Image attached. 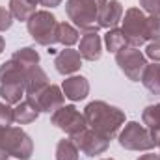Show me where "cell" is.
I'll return each mask as SVG.
<instances>
[{"mask_svg":"<svg viewBox=\"0 0 160 160\" xmlns=\"http://www.w3.org/2000/svg\"><path fill=\"white\" fill-rule=\"evenodd\" d=\"M28 34L41 47H52L58 43V21L48 9H38L26 22Z\"/></svg>","mask_w":160,"mask_h":160,"instance_id":"obj_3","label":"cell"},{"mask_svg":"<svg viewBox=\"0 0 160 160\" xmlns=\"http://www.w3.org/2000/svg\"><path fill=\"white\" fill-rule=\"evenodd\" d=\"M138 160H158V155H155V153H151V151H147L145 155H142Z\"/></svg>","mask_w":160,"mask_h":160,"instance_id":"obj_31","label":"cell"},{"mask_svg":"<svg viewBox=\"0 0 160 160\" xmlns=\"http://www.w3.org/2000/svg\"><path fill=\"white\" fill-rule=\"evenodd\" d=\"M78 147L71 138H63L56 143V160H78Z\"/></svg>","mask_w":160,"mask_h":160,"instance_id":"obj_22","label":"cell"},{"mask_svg":"<svg viewBox=\"0 0 160 160\" xmlns=\"http://www.w3.org/2000/svg\"><path fill=\"white\" fill-rule=\"evenodd\" d=\"M101 160H116V158H101Z\"/></svg>","mask_w":160,"mask_h":160,"instance_id":"obj_38","label":"cell"},{"mask_svg":"<svg viewBox=\"0 0 160 160\" xmlns=\"http://www.w3.org/2000/svg\"><path fill=\"white\" fill-rule=\"evenodd\" d=\"M2 149L17 160H30L34 155V142L21 127H8L4 130Z\"/></svg>","mask_w":160,"mask_h":160,"instance_id":"obj_6","label":"cell"},{"mask_svg":"<svg viewBox=\"0 0 160 160\" xmlns=\"http://www.w3.org/2000/svg\"><path fill=\"white\" fill-rule=\"evenodd\" d=\"M142 123H143L151 132L160 130V102L149 104V106L143 108V112H142Z\"/></svg>","mask_w":160,"mask_h":160,"instance_id":"obj_24","label":"cell"},{"mask_svg":"<svg viewBox=\"0 0 160 160\" xmlns=\"http://www.w3.org/2000/svg\"><path fill=\"white\" fill-rule=\"evenodd\" d=\"M147 39H160V15H149L147 17Z\"/></svg>","mask_w":160,"mask_h":160,"instance_id":"obj_25","label":"cell"},{"mask_svg":"<svg viewBox=\"0 0 160 160\" xmlns=\"http://www.w3.org/2000/svg\"><path fill=\"white\" fill-rule=\"evenodd\" d=\"M78 52H80V56H82V60H88V62L101 60V56H102V39H101V36L97 32L84 34L80 38Z\"/></svg>","mask_w":160,"mask_h":160,"instance_id":"obj_13","label":"cell"},{"mask_svg":"<svg viewBox=\"0 0 160 160\" xmlns=\"http://www.w3.org/2000/svg\"><path fill=\"white\" fill-rule=\"evenodd\" d=\"M123 19V6L119 0H108L99 11V26L101 28H118Z\"/></svg>","mask_w":160,"mask_h":160,"instance_id":"obj_14","label":"cell"},{"mask_svg":"<svg viewBox=\"0 0 160 160\" xmlns=\"http://www.w3.org/2000/svg\"><path fill=\"white\" fill-rule=\"evenodd\" d=\"M123 22V34L127 38V43L130 47H142L147 39V15L140 8H128L121 19Z\"/></svg>","mask_w":160,"mask_h":160,"instance_id":"obj_5","label":"cell"},{"mask_svg":"<svg viewBox=\"0 0 160 160\" xmlns=\"http://www.w3.org/2000/svg\"><path fill=\"white\" fill-rule=\"evenodd\" d=\"M140 82L143 84V88L149 93L160 95V63L158 62H153V63H147L145 65Z\"/></svg>","mask_w":160,"mask_h":160,"instance_id":"obj_17","label":"cell"},{"mask_svg":"<svg viewBox=\"0 0 160 160\" xmlns=\"http://www.w3.org/2000/svg\"><path fill=\"white\" fill-rule=\"evenodd\" d=\"M39 110L28 101V99H24V101H21V102H17L15 104V108H13V119L17 125H28V123H34V121L39 118Z\"/></svg>","mask_w":160,"mask_h":160,"instance_id":"obj_18","label":"cell"},{"mask_svg":"<svg viewBox=\"0 0 160 160\" xmlns=\"http://www.w3.org/2000/svg\"><path fill=\"white\" fill-rule=\"evenodd\" d=\"M71 140L75 142V145L78 147L80 153H84L86 157H99V155L106 153L108 147H110V140L104 138L102 134L95 132L89 127H86L84 130H80L78 134L71 136Z\"/></svg>","mask_w":160,"mask_h":160,"instance_id":"obj_9","label":"cell"},{"mask_svg":"<svg viewBox=\"0 0 160 160\" xmlns=\"http://www.w3.org/2000/svg\"><path fill=\"white\" fill-rule=\"evenodd\" d=\"M99 11L101 8L97 6L95 0H67L65 2V13L69 21H73V24L84 34L97 32L101 28Z\"/></svg>","mask_w":160,"mask_h":160,"instance_id":"obj_2","label":"cell"},{"mask_svg":"<svg viewBox=\"0 0 160 160\" xmlns=\"http://www.w3.org/2000/svg\"><path fill=\"white\" fill-rule=\"evenodd\" d=\"M104 45H106V50L108 52H114V54H118L121 48L128 47L127 38H125V34H123L121 28H110L104 34Z\"/></svg>","mask_w":160,"mask_h":160,"instance_id":"obj_21","label":"cell"},{"mask_svg":"<svg viewBox=\"0 0 160 160\" xmlns=\"http://www.w3.org/2000/svg\"><path fill=\"white\" fill-rule=\"evenodd\" d=\"M13 121L15 119H13V108H11V104L0 102V127L8 128V127H11Z\"/></svg>","mask_w":160,"mask_h":160,"instance_id":"obj_26","label":"cell"},{"mask_svg":"<svg viewBox=\"0 0 160 160\" xmlns=\"http://www.w3.org/2000/svg\"><path fill=\"white\" fill-rule=\"evenodd\" d=\"M13 15L9 13V9H6V8H2L0 6V32H6V30H9L11 28V24H13Z\"/></svg>","mask_w":160,"mask_h":160,"instance_id":"obj_28","label":"cell"},{"mask_svg":"<svg viewBox=\"0 0 160 160\" xmlns=\"http://www.w3.org/2000/svg\"><path fill=\"white\" fill-rule=\"evenodd\" d=\"M4 130H6V128L0 127V147H2V140H4Z\"/></svg>","mask_w":160,"mask_h":160,"instance_id":"obj_35","label":"cell"},{"mask_svg":"<svg viewBox=\"0 0 160 160\" xmlns=\"http://www.w3.org/2000/svg\"><path fill=\"white\" fill-rule=\"evenodd\" d=\"M80 41V32L69 22H58V43L63 47H73Z\"/></svg>","mask_w":160,"mask_h":160,"instance_id":"obj_23","label":"cell"},{"mask_svg":"<svg viewBox=\"0 0 160 160\" xmlns=\"http://www.w3.org/2000/svg\"><path fill=\"white\" fill-rule=\"evenodd\" d=\"M118 142L127 151H151L155 149V140L151 136V130L145 125H140L138 121H128L118 134Z\"/></svg>","mask_w":160,"mask_h":160,"instance_id":"obj_4","label":"cell"},{"mask_svg":"<svg viewBox=\"0 0 160 160\" xmlns=\"http://www.w3.org/2000/svg\"><path fill=\"white\" fill-rule=\"evenodd\" d=\"M8 158H9V155H8V153L0 147V160H8Z\"/></svg>","mask_w":160,"mask_h":160,"instance_id":"obj_33","label":"cell"},{"mask_svg":"<svg viewBox=\"0 0 160 160\" xmlns=\"http://www.w3.org/2000/svg\"><path fill=\"white\" fill-rule=\"evenodd\" d=\"M0 97H2L4 102H8V104H17V102H21L22 97H26L24 82H22V80H13V82H4V84H0Z\"/></svg>","mask_w":160,"mask_h":160,"instance_id":"obj_16","label":"cell"},{"mask_svg":"<svg viewBox=\"0 0 160 160\" xmlns=\"http://www.w3.org/2000/svg\"><path fill=\"white\" fill-rule=\"evenodd\" d=\"M116 63L119 65V69L125 73V77L132 82H140L142 73L147 65V58L145 54L140 50V47H125L116 54Z\"/></svg>","mask_w":160,"mask_h":160,"instance_id":"obj_8","label":"cell"},{"mask_svg":"<svg viewBox=\"0 0 160 160\" xmlns=\"http://www.w3.org/2000/svg\"><path fill=\"white\" fill-rule=\"evenodd\" d=\"M9 13L13 15L15 21L21 22H28V19L38 11L34 4H30L28 0H9Z\"/></svg>","mask_w":160,"mask_h":160,"instance_id":"obj_19","label":"cell"},{"mask_svg":"<svg viewBox=\"0 0 160 160\" xmlns=\"http://www.w3.org/2000/svg\"><path fill=\"white\" fill-rule=\"evenodd\" d=\"M26 99L39 110V112H45V114H54L58 108L63 106L65 102V95L62 91L60 86L56 84H48L45 89H41L39 93L36 95H26Z\"/></svg>","mask_w":160,"mask_h":160,"instance_id":"obj_10","label":"cell"},{"mask_svg":"<svg viewBox=\"0 0 160 160\" xmlns=\"http://www.w3.org/2000/svg\"><path fill=\"white\" fill-rule=\"evenodd\" d=\"M158 160H160V155H158Z\"/></svg>","mask_w":160,"mask_h":160,"instance_id":"obj_39","label":"cell"},{"mask_svg":"<svg viewBox=\"0 0 160 160\" xmlns=\"http://www.w3.org/2000/svg\"><path fill=\"white\" fill-rule=\"evenodd\" d=\"M54 67L60 75L63 77H71L82 67V56H80L78 50L71 48V47H65L63 50H60L54 58Z\"/></svg>","mask_w":160,"mask_h":160,"instance_id":"obj_11","label":"cell"},{"mask_svg":"<svg viewBox=\"0 0 160 160\" xmlns=\"http://www.w3.org/2000/svg\"><path fill=\"white\" fill-rule=\"evenodd\" d=\"M62 91L65 95V99L78 102L84 101L89 95V80L82 75H71L62 82Z\"/></svg>","mask_w":160,"mask_h":160,"instance_id":"obj_12","label":"cell"},{"mask_svg":"<svg viewBox=\"0 0 160 160\" xmlns=\"http://www.w3.org/2000/svg\"><path fill=\"white\" fill-rule=\"evenodd\" d=\"M145 58L160 63V39H155V41L147 43V47H145Z\"/></svg>","mask_w":160,"mask_h":160,"instance_id":"obj_27","label":"cell"},{"mask_svg":"<svg viewBox=\"0 0 160 160\" xmlns=\"http://www.w3.org/2000/svg\"><path fill=\"white\" fill-rule=\"evenodd\" d=\"M50 123L63 130L69 138L78 134L80 130H84L88 127L86 118H84V112H80L75 104H63L62 108H58L54 114H50Z\"/></svg>","mask_w":160,"mask_h":160,"instance_id":"obj_7","label":"cell"},{"mask_svg":"<svg viewBox=\"0 0 160 160\" xmlns=\"http://www.w3.org/2000/svg\"><path fill=\"white\" fill-rule=\"evenodd\" d=\"M4 47H6V41H4V38L0 36V54L4 52Z\"/></svg>","mask_w":160,"mask_h":160,"instance_id":"obj_34","label":"cell"},{"mask_svg":"<svg viewBox=\"0 0 160 160\" xmlns=\"http://www.w3.org/2000/svg\"><path fill=\"white\" fill-rule=\"evenodd\" d=\"M47 86H48V77L39 65H34V67L24 71V91H26V95H36L41 89H45Z\"/></svg>","mask_w":160,"mask_h":160,"instance_id":"obj_15","label":"cell"},{"mask_svg":"<svg viewBox=\"0 0 160 160\" xmlns=\"http://www.w3.org/2000/svg\"><path fill=\"white\" fill-rule=\"evenodd\" d=\"M95 2H97V6H99V8H102V6H104L108 0H95Z\"/></svg>","mask_w":160,"mask_h":160,"instance_id":"obj_36","label":"cell"},{"mask_svg":"<svg viewBox=\"0 0 160 160\" xmlns=\"http://www.w3.org/2000/svg\"><path fill=\"white\" fill-rule=\"evenodd\" d=\"M28 2H30V4H34V6H38V4H39V0H28Z\"/></svg>","mask_w":160,"mask_h":160,"instance_id":"obj_37","label":"cell"},{"mask_svg":"<svg viewBox=\"0 0 160 160\" xmlns=\"http://www.w3.org/2000/svg\"><path fill=\"white\" fill-rule=\"evenodd\" d=\"M11 60H15L24 71L34 67V65H39V54L34 47H22V48H17L11 56Z\"/></svg>","mask_w":160,"mask_h":160,"instance_id":"obj_20","label":"cell"},{"mask_svg":"<svg viewBox=\"0 0 160 160\" xmlns=\"http://www.w3.org/2000/svg\"><path fill=\"white\" fill-rule=\"evenodd\" d=\"M151 136H153V140H155V145L160 149V130H155V132H151Z\"/></svg>","mask_w":160,"mask_h":160,"instance_id":"obj_32","label":"cell"},{"mask_svg":"<svg viewBox=\"0 0 160 160\" xmlns=\"http://www.w3.org/2000/svg\"><path fill=\"white\" fill-rule=\"evenodd\" d=\"M142 6V11H147L149 15H160V0H138Z\"/></svg>","mask_w":160,"mask_h":160,"instance_id":"obj_29","label":"cell"},{"mask_svg":"<svg viewBox=\"0 0 160 160\" xmlns=\"http://www.w3.org/2000/svg\"><path fill=\"white\" fill-rule=\"evenodd\" d=\"M62 4V0H39V6H45V8H58Z\"/></svg>","mask_w":160,"mask_h":160,"instance_id":"obj_30","label":"cell"},{"mask_svg":"<svg viewBox=\"0 0 160 160\" xmlns=\"http://www.w3.org/2000/svg\"><path fill=\"white\" fill-rule=\"evenodd\" d=\"M84 118L89 128L102 134L110 142L119 134L121 127L125 125V112L104 101H91L84 108Z\"/></svg>","mask_w":160,"mask_h":160,"instance_id":"obj_1","label":"cell"}]
</instances>
